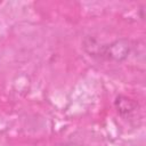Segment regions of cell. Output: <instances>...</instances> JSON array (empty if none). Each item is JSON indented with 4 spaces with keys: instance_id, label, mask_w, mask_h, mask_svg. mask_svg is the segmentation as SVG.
I'll use <instances>...</instances> for the list:
<instances>
[{
    "instance_id": "obj_2",
    "label": "cell",
    "mask_w": 146,
    "mask_h": 146,
    "mask_svg": "<svg viewBox=\"0 0 146 146\" xmlns=\"http://www.w3.org/2000/svg\"><path fill=\"white\" fill-rule=\"evenodd\" d=\"M114 106L119 115L122 116L123 119H130L133 114L137 113L138 107H139L138 103L135 99L123 96V95L116 96L114 100Z\"/></svg>"
},
{
    "instance_id": "obj_1",
    "label": "cell",
    "mask_w": 146,
    "mask_h": 146,
    "mask_svg": "<svg viewBox=\"0 0 146 146\" xmlns=\"http://www.w3.org/2000/svg\"><path fill=\"white\" fill-rule=\"evenodd\" d=\"M83 49L91 57L120 63L129 57L132 50V42L129 39L121 38L110 43H100L88 36L83 40Z\"/></svg>"
},
{
    "instance_id": "obj_3",
    "label": "cell",
    "mask_w": 146,
    "mask_h": 146,
    "mask_svg": "<svg viewBox=\"0 0 146 146\" xmlns=\"http://www.w3.org/2000/svg\"><path fill=\"white\" fill-rule=\"evenodd\" d=\"M55 146H86V145L76 144V143H62V144H57Z\"/></svg>"
}]
</instances>
